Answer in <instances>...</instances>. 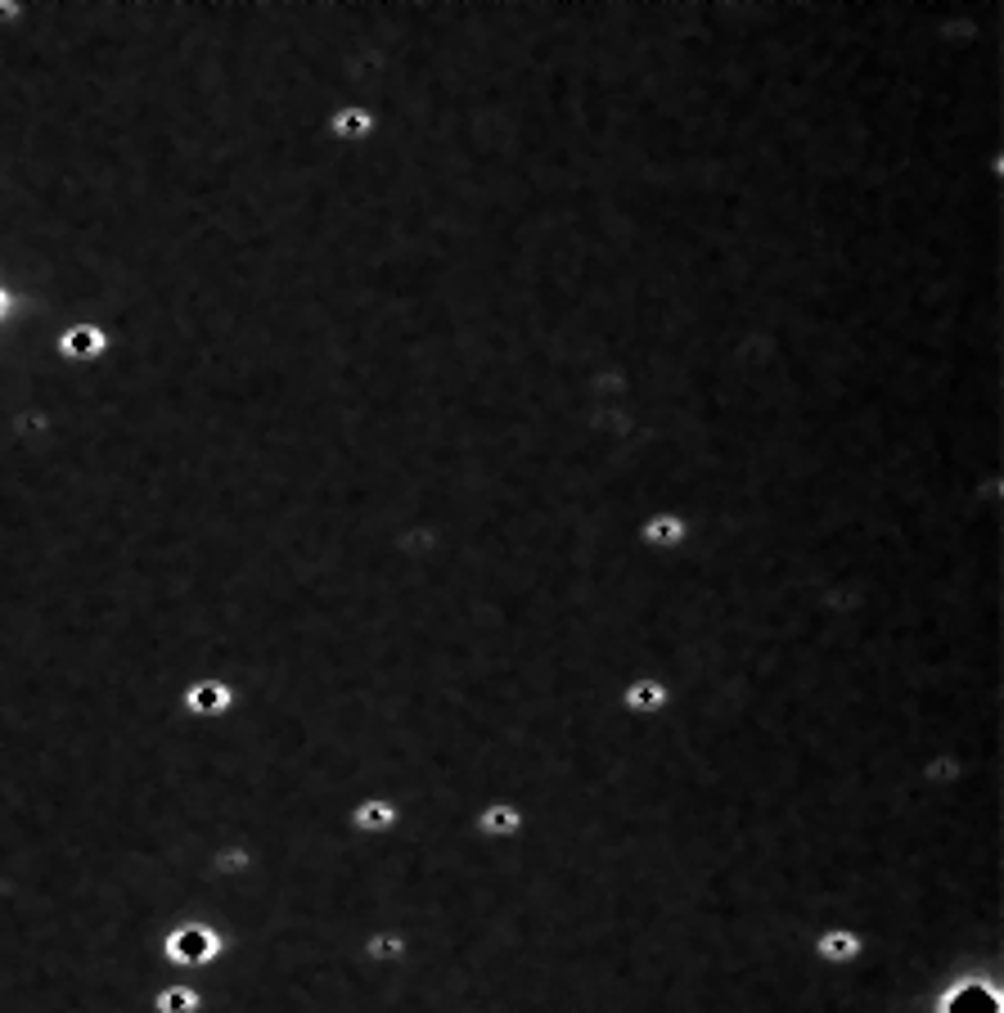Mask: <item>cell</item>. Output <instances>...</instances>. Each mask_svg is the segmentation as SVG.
Returning <instances> with one entry per match:
<instances>
[{
    "label": "cell",
    "mask_w": 1004,
    "mask_h": 1013,
    "mask_svg": "<svg viewBox=\"0 0 1004 1013\" xmlns=\"http://www.w3.org/2000/svg\"><path fill=\"white\" fill-rule=\"evenodd\" d=\"M946 1013H995V1000L991 995H982V991H959Z\"/></svg>",
    "instance_id": "obj_3"
},
{
    "label": "cell",
    "mask_w": 1004,
    "mask_h": 1013,
    "mask_svg": "<svg viewBox=\"0 0 1004 1013\" xmlns=\"http://www.w3.org/2000/svg\"><path fill=\"white\" fill-rule=\"evenodd\" d=\"M392 820H397V811L383 802H370L365 811H356V824H370V829H383V824H392Z\"/></svg>",
    "instance_id": "obj_5"
},
{
    "label": "cell",
    "mask_w": 1004,
    "mask_h": 1013,
    "mask_svg": "<svg viewBox=\"0 0 1004 1013\" xmlns=\"http://www.w3.org/2000/svg\"><path fill=\"white\" fill-rule=\"evenodd\" d=\"M649 536H658V541H676V536H685V527L680 523H653Z\"/></svg>",
    "instance_id": "obj_7"
},
{
    "label": "cell",
    "mask_w": 1004,
    "mask_h": 1013,
    "mask_svg": "<svg viewBox=\"0 0 1004 1013\" xmlns=\"http://www.w3.org/2000/svg\"><path fill=\"white\" fill-rule=\"evenodd\" d=\"M482 833H491V838H500V833H518V811H509V806H491V811L482 815Z\"/></svg>",
    "instance_id": "obj_2"
},
{
    "label": "cell",
    "mask_w": 1004,
    "mask_h": 1013,
    "mask_svg": "<svg viewBox=\"0 0 1004 1013\" xmlns=\"http://www.w3.org/2000/svg\"><path fill=\"white\" fill-rule=\"evenodd\" d=\"M374 955H392V950H401V941L397 937H374Z\"/></svg>",
    "instance_id": "obj_8"
},
{
    "label": "cell",
    "mask_w": 1004,
    "mask_h": 1013,
    "mask_svg": "<svg viewBox=\"0 0 1004 1013\" xmlns=\"http://www.w3.org/2000/svg\"><path fill=\"white\" fill-rule=\"evenodd\" d=\"M194 1004H199V1000H194L190 991H167L163 1000H158V1009H163V1013H190Z\"/></svg>",
    "instance_id": "obj_6"
},
{
    "label": "cell",
    "mask_w": 1004,
    "mask_h": 1013,
    "mask_svg": "<svg viewBox=\"0 0 1004 1013\" xmlns=\"http://www.w3.org/2000/svg\"><path fill=\"white\" fill-rule=\"evenodd\" d=\"M662 685H653V680H640V685H631V707H640V712H649V707L662 703Z\"/></svg>",
    "instance_id": "obj_4"
},
{
    "label": "cell",
    "mask_w": 1004,
    "mask_h": 1013,
    "mask_svg": "<svg viewBox=\"0 0 1004 1013\" xmlns=\"http://www.w3.org/2000/svg\"><path fill=\"white\" fill-rule=\"evenodd\" d=\"M820 955L824 959H851V955H860L856 932H829V937L820 941Z\"/></svg>",
    "instance_id": "obj_1"
}]
</instances>
